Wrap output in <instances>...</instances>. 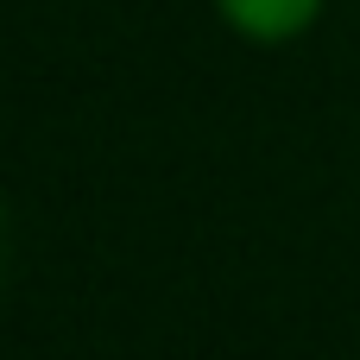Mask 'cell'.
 <instances>
[{"mask_svg": "<svg viewBox=\"0 0 360 360\" xmlns=\"http://www.w3.org/2000/svg\"><path fill=\"white\" fill-rule=\"evenodd\" d=\"M215 13L247 44H291L323 19V0H215Z\"/></svg>", "mask_w": 360, "mask_h": 360, "instance_id": "cell-1", "label": "cell"}, {"mask_svg": "<svg viewBox=\"0 0 360 360\" xmlns=\"http://www.w3.org/2000/svg\"><path fill=\"white\" fill-rule=\"evenodd\" d=\"M6 253H13V240H6V215H0V278H6Z\"/></svg>", "mask_w": 360, "mask_h": 360, "instance_id": "cell-2", "label": "cell"}]
</instances>
